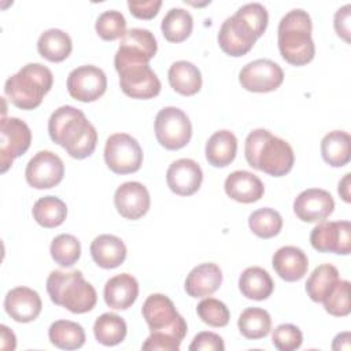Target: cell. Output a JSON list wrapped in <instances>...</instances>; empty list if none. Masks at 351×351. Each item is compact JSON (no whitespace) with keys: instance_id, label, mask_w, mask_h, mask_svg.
Wrapping results in <instances>:
<instances>
[{"instance_id":"cell-1","label":"cell","mask_w":351,"mask_h":351,"mask_svg":"<svg viewBox=\"0 0 351 351\" xmlns=\"http://www.w3.org/2000/svg\"><path fill=\"white\" fill-rule=\"evenodd\" d=\"M48 133L51 140L74 159L90 156L97 144L95 126L81 110L73 106H62L51 114Z\"/></svg>"},{"instance_id":"cell-2","label":"cell","mask_w":351,"mask_h":351,"mask_svg":"<svg viewBox=\"0 0 351 351\" xmlns=\"http://www.w3.org/2000/svg\"><path fill=\"white\" fill-rule=\"evenodd\" d=\"M244 154L251 167L271 177L285 176L295 163L292 147L266 129H255L247 136Z\"/></svg>"},{"instance_id":"cell-3","label":"cell","mask_w":351,"mask_h":351,"mask_svg":"<svg viewBox=\"0 0 351 351\" xmlns=\"http://www.w3.org/2000/svg\"><path fill=\"white\" fill-rule=\"evenodd\" d=\"M311 30V18L302 8L291 10L281 18L277 29V43L285 62L292 66H304L314 59L315 45Z\"/></svg>"},{"instance_id":"cell-4","label":"cell","mask_w":351,"mask_h":351,"mask_svg":"<svg viewBox=\"0 0 351 351\" xmlns=\"http://www.w3.org/2000/svg\"><path fill=\"white\" fill-rule=\"evenodd\" d=\"M47 292L52 303L67 308L74 314L90 311L97 302V293L92 284L85 281L80 270H53L47 278Z\"/></svg>"},{"instance_id":"cell-5","label":"cell","mask_w":351,"mask_h":351,"mask_svg":"<svg viewBox=\"0 0 351 351\" xmlns=\"http://www.w3.org/2000/svg\"><path fill=\"white\" fill-rule=\"evenodd\" d=\"M53 84L52 71L41 63H27L7 78L4 93L10 101L22 110L37 108Z\"/></svg>"},{"instance_id":"cell-6","label":"cell","mask_w":351,"mask_h":351,"mask_svg":"<svg viewBox=\"0 0 351 351\" xmlns=\"http://www.w3.org/2000/svg\"><path fill=\"white\" fill-rule=\"evenodd\" d=\"M141 314L151 332H162L181 341L188 332L184 317L176 310L171 299L163 293L149 295L143 304Z\"/></svg>"},{"instance_id":"cell-7","label":"cell","mask_w":351,"mask_h":351,"mask_svg":"<svg viewBox=\"0 0 351 351\" xmlns=\"http://www.w3.org/2000/svg\"><path fill=\"white\" fill-rule=\"evenodd\" d=\"M155 136L158 143L169 151L184 148L192 137L188 115L177 107L162 108L155 117Z\"/></svg>"},{"instance_id":"cell-8","label":"cell","mask_w":351,"mask_h":351,"mask_svg":"<svg viewBox=\"0 0 351 351\" xmlns=\"http://www.w3.org/2000/svg\"><path fill=\"white\" fill-rule=\"evenodd\" d=\"M104 160L115 174L136 173L143 163V149L130 134L114 133L106 141Z\"/></svg>"},{"instance_id":"cell-9","label":"cell","mask_w":351,"mask_h":351,"mask_svg":"<svg viewBox=\"0 0 351 351\" xmlns=\"http://www.w3.org/2000/svg\"><path fill=\"white\" fill-rule=\"evenodd\" d=\"M122 92L132 99H152L160 92V81L148 63H130L115 67Z\"/></svg>"},{"instance_id":"cell-10","label":"cell","mask_w":351,"mask_h":351,"mask_svg":"<svg viewBox=\"0 0 351 351\" xmlns=\"http://www.w3.org/2000/svg\"><path fill=\"white\" fill-rule=\"evenodd\" d=\"M32 143V132L26 122L19 118L3 117L0 123V165L5 173L15 158L23 155Z\"/></svg>"},{"instance_id":"cell-11","label":"cell","mask_w":351,"mask_h":351,"mask_svg":"<svg viewBox=\"0 0 351 351\" xmlns=\"http://www.w3.org/2000/svg\"><path fill=\"white\" fill-rule=\"evenodd\" d=\"M158 51V43L154 34L147 29L133 27L126 30L121 38L114 58V66L119 67L130 63H148Z\"/></svg>"},{"instance_id":"cell-12","label":"cell","mask_w":351,"mask_h":351,"mask_svg":"<svg viewBox=\"0 0 351 351\" xmlns=\"http://www.w3.org/2000/svg\"><path fill=\"white\" fill-rule=\"evenodd\" d=\"M284 81L282 69L270 59H256L247 63L239 74L240 85L250 92L266 93L276 90Z\"/></svg>"},{"instance_id":"cell-13","label":"cell","mask_w":351,"mask_h":351,"mask_svg":"<svg viewBox=\"0 0 351 351\" xmlns=\"http://www.w3.org/2000/svg\"><path fill=\"white\" fill-rule=\"evenodd\" d=\"M107 77L104 71L93 64L80 66L70 71L67 77V90L78 101L90 103L104 95Z\"/></svg>"},{"instance_id":"cell-14","label":"cell","mask_w":351,"mask_h":351,"mask_svg":"<svg viewBox=\"0 0 351 351\" xmlns=\"http://www.w3.org/2000/svg\"><path fill=\"white\" fill-rule=\"evenodd\" d=\"M64 176L63 160L52 151H38L26 165L25 178L32 188L49 189Z\"/></svg>"},{"instance_id":"cell-15","label":"cell","mask_w":351,"mask_h":351,"mask_svg":"<svg viewBox=\"0 0 351 351\" xmlns=\"http://www.w3.org/2000/svg\"><path fill=\"white\" fill-rule=\"evenodd\" d=\"M310 243L319 252L348 255L351 251V223L348 221H322L311 230Z\"/></svg>"},{"instance_id":"cell-16","label":"cell","mask_w":351,"mask_h":351,"mask_svg":"<svg viewBox=\"0 0 351 351\" xmlns=\"http://www.w3.org/2000/svg\"><path fill=\"white\" fill-rule=\"evenodd\" d=\"M256 40L252 29L236 14L226 18L218 32V44L221 49L233 58L250 52Z\"/></svg>"},{"instance_id":"cell-17","label":"cell","mask_w":351,"mask_h":351,"mask_svg":"<svg viewBox=\"0 0 351 351\" xmlns=\"http://www.w3.org/2000/svg\"><path fill=\"white\" fill-rule=\"evenodd\" d=\"M335 210L332 195L319 188H310L300 192L293 202V211L303 222H322Z\"/></svg>"},{"instance_id":"cell-18","label":"cell","mask_w":351,"mask_h":351,"mask_svg":"<svg viewBox=\"0 0 351 351\" xmlns=\"http://www.w3.org/2000/svg\"><path fill=\"white\" fill-rule=\"evenodd\" d=\"M114 204L121 217L132 221L138 219L149 210V192L141 182H123L114 193Z\"/></svg>"},{"instance_id":"cell-19","label":"cell","mask_w":351,"mask_h":351,"mask_svg":"<svg viewBox=\"0 0 351 351\" xmlns=\"http://www.w3.org/2000/svg\"><path fill=\"white\" fill-rule=\"evenodd\" d=\"M203 181V171L193 159L182 158L174 160L166 171V182L171 192L180 196L196 193Z\"/></svg>"},{"instance_id":"cell-20","label":"cell","mask_w":351,"mask_h":351,"mask_svg":"<svg viewBox=\"0 0 351 351\" xmlns=\"http://www.w3.org/2000/svg\"><path fill=\"white\" fill-rule=\"evenodd\" d=\"M43 308L40 295L27 287H16L7 292L4 299L5 313L16 322L34 321Z\"/></svg>"},{"instance_id":"cell-21","label":"cell","mask_w":351,"mask_h":351,"mask_svg":"<svg viewBox=\"0 0 351 351\" xmlns=\"http://www.w3.org/2000/svg\"><path fill=\"white\" fill-rule=\"evenodd\" d=\"M226 195L239 203L258 202L265 193V185L261 178L247 170L230 173L223 184Z\"/></svg>"},{"instance_id":"cell-22","label":"cell","mask_w":351,"mask_h":351,"mask_svg":"<svg viewBox=\"0 0 351 351\" xmlns=\"http://www.w3.org/2000/svg\"><path fill=\"white\" fill-rule=\"evenodd\" d=\"M273 269L285 281L302 280L308 269V259L303 250L295 245L278 248L271 259Z\"/></svg>"},{"instance_id":"cell-23","label":"cell","mask_w":351,"mask_h":351,"mask_svg":"<svg viewBox=\"0 0 351 351\" xmlns=\"http://www.w3.org/2000/svg\"><path fill=\"white\" fill-rule=\"evenodd\" d=\"M222 284V271L218 265L207 262L195 266L185 280V291L191 298L213 295Z\"/></svg>"},{"instance_id":"cell-24","label":"cell","mask_w":351,"mask_h":351,"mask_svg":"<svg viewBox=\"0 0 351 351\" xmlns=\"http://www.w3.org/2000/svg\"><path fill=\"white\" fill-rule=\"evenodd\" d=\"M138 296V282L129 273L111 277L104 285V302L115 310L129 308Z\"/></svg>"},{"instance_id":"cell-25","label":"cell","mask_w":351,"mask_h":351,"mask_svg":"<svg viewBox=\"0 0 351 351\" xmlns=\"http://www.w3.org/2000/svg\"><path fill=\"white\" fill-rule=\"evenodd\" d=\"M90 255L97 266L115 269L121 266L126 258V245L114 234H100L90 243Z\"/></svg>"},{"instance_id":"cell-26","label":"cell","mask_w":351,"mask_h":351,"mask_svg":"<svg viewBox=\"0 0 351 351\" xmlns=\"http://www.w3.org/2000/svg\"><path fill=\"white\" fill-rule=\"evenodd\" d=\"M237 152V138L230 130H218L206 143V159L214 167H226Z\"/></svg>"},{"instance_id":"cell-27","label":"cell","mask_w":351,"mask_h":351,"mask_svg":"<svg viewBox=\"0 0 351 351\" xmlns=\"http://www.w3.org/2000/svg\"><path fill=\"white\" fill-rule=\"evenodd\" d=\"M170 86L182 96H193L202 88V73L191 62H174L167 73Z\"/></svg>"},{"instance_id":"cell-28","label":"cell","mask_w":351,"mask_h":351,"mask_svg":"<svg viewBox=\"0 0 351 351\" xmlns=\"http://www.w3.org/2000/svg\"><path fill=\"white\" fill-rule=\"evenodd\" d=\"M239 289L247 299L265 300L273 293L274 282L265 269L251 266L240 274Z\"/></svg>"},{"instance_id":"cell-29","label":"cell","mask_w":351,"mask_h":351,"mask_svg":"<svg viewBox=\"0 0 351 351\" xmlns=\"http://www.w3.org/2000/svg\"><path fill=\"white\" fill-rule=\"evenodd\" d=\"M351 137L344 130H332L321 140L322 159L332 167H341L351 158Z\"/></svg>"},{"instance_id":"cell-30","label":"cell","mask_w":351,"mask_h":351,"mask_svg":"<svg viewBox=\"0 0 351 351\" xmlns=\"http://www.w3.org/2000/svg\"><path fill=\"white\" fill-rule=\"evenodd\" d=\"M38 53L49 62H63L69 58L73 49L70 36L60 29H48L38 37Z\"/></svg>"},{"instance_id":"cell-31","label":"cell","mask_w":351,"mask_h":351,"mask_svg":"<svg viewBox=\"0 0 351 351\" xmlns=\"http://www.w3.org/2000/svg\"><path fill=\"white\" fill-rule=\"evenodd\" d=\"M339 280V270L333 265H319L313 270V273L307 278L306 292L313 302L322 303Z\"/></svg>"},{"instance_id":"cell-32","label":"cell","mask_w":351,"mask_h":351,"mask_svg":"<svg viewBox=\"0 0 351 351\" xmlns=\"http://www.w3.org/2000/svg\"><path fill=\"white\" fill-rule=\"evenodd\" d=\"M49 341L62 350H77L81 348L85 343L84 328L69 319L55 321L48 330Z\"/></svg>"},{"instance_id":"cell-33","label":"cell","mask_w":351,"mask_h":351,"mask_svg":"<svg viewBox=\"0 0 351 351\" xmlns=\"http://www.w3.org/2000/svg\"><path fill=\"white\" fill-rule=\"evenodd\" d=\"M32 214L38 225L51 229L64 222L67 217V206L56 196H44L34 203Z\"/></svg>"},{"instance_id":"cell-34","label":"cell","mask_w":351,"mask_h":351,"mask_svg":"<svg viewBox=\"0 0 351 351\" xmlns=\"http://www.w3.org/2000/svg\"><path fill=\"white\" fill-rule=\"evenodd\" d=\"M93 333L100 344L111 347L123 341L128 333V326L125 319L118 314L104 313L95 321Z\"/></svg>"},{"instance_id":"cell-35","label":"cell","mask_w":351,"mask_h":351,"mask_svg":"<svg viewBox=\"0 0 351 351\" xmlns=\"http://www.w3.org/2000/svg\"><path fill=\"white\" fill-rule=\"evenodd\" d=\"M193 29L192 15L184 8H171L167 11L160 23V30L165 38L170 43L185 41Z\"/></svg>"},{"instance_id":"cell-36","label":"cell","mask_w":351,"mask_h":351,"mask_svg":"<svg viewBox=\"0 0 351 351\" xmlns=\"http://www.w3.org/2000/svg\"><path fill=\"white\" fill-rule=\"evenodd\" d=\"M240 333L250 340L263 339L270 333L271 317L270 314L259 307L245 308L237 321Z\"/></svg>"},{"instance_id":"cell-37","label":"cell","mask_w":351,"mask_h":351,"mask_svg":"<svg viewBox=\"0 0 351 351\" xmlns=\"http://www.w3.org/2000/svg\"><path fill=\"white\" fill-rule=\"evenodd\" d=\"M248 226L258 237L271 239L280 233L282 228V218L274 208L263 207L251 213L248 217Z\"/></svg>"},{"instance_id":"cell-38","label":"cell","mask_w":351,"mask_h":351,"mask_svg":"<svg viewBox=\"0 0 351 351\" xmlns=\"http://www.w3.org/2000/svg\"><path fill=\"white\" fill-rule=\"evenodd\" d=\"M49 252L59 266L71 267L81 256V244L75 236L62 233L52 240Z\"/></svg>"},{"instance_id":"cell-39","label":"cell","mask_w":351,"mask_h":351,"mask_svg":"<svg viewBox=\"0 0 351 351\" xmlns=\"http://www.w3.org/2000/svg\"><path fill=\"white\" fill-rule=\"evenodd\" d=\"M96 33L106 41L122 38L126 33V19L117 10H107L99 15L95 25Z\"/></svg>"},{"instance_id":"cell-40","label":"cell","mask_w":351,"mask_h":351,"mask_svg":"<svg viewBox=\"0 0 351 351\" xmlns=\"http://www.w3.org/2000/svg\"><path fill=\"white\" fill-rule=\"evenodd\" d=\"M196 313L204 324L214 328H223L230 319V311L226 304L215 298L203 299L197 304Z\"/></svg>"},{"instance_id":"cell-41","label":"cell","mask_w":351,"mask_h":351,"mask_svg":"<svg viewBox=\"0 0 351 351\" xmlns=\"http://www.w3.org/2000/svg\"><path fill=\"white\" fill-rule=\"evenodd\" d=\"M325 310L335 317H346L350 314V282L339 280L329 295L322 302Z\"/></svg>"},{"instance_id":"cell-42","label":"cell","mask_w":351,"mask_h":351,"mask_svg":"<svg viewBox=\"0 0 351 351\" xmlns=\"http://www.w3.org/2000/svg\"><path fill=\"white\" fill-rule=\"evenodd\" d=\"M236 15H239L252 29L256 38H259L265 33L269 22V14L262 4L259 3L244 4L236 11Z\"/></svg>"},{"instance_id":"cell-43","label":"cell","mask_w":351,"mask_h":351,"mask_svg":"<svg viewBox=\"0 0 351 351\" xmlns=\"http://www.w3.org/2000/svg\"><path fill=\"white\" fill-rule=\"evenodd\" d=\"M271 341L280 351H293L302 346L303 335L296 325L281 324L273 330Z\"/></svg>"},{"instance_id":"cell-44","label":"cell","mask_w":351,"mask_h":351,"mask_svg":"<svg viewBox=\"0 0 351 351\" xmlns=\"http://www.w3.org/2000/svg\"><path fill=\"white\" fill-rule=\"evenodd\" d=\"M181 346V340L174 336L162 333V332H151V335L145 339L141 348L143 350H159V351H178Z\"/></svg>"},{"instance_id":"cell-45","label":"cell","mask_w":351,"mask_h":351,"mask_svg":"<svg viewBox=\"0 0 351 351\" xmlns=\"http://www.w3.org/2000/svg\"><path fill=\"white\" fill-rule=\"evenodd\" d=\"M225 344L219 335L214 332L197 333L189 344V351H223Z\"/></svg>"},{"instance_id":"cell-46","label":"cell","mask_w":351,"mask_h":351,"mask_svg":"<svg viewBox=\"0 0 351 351\" xmlns=\"http://www.w3.org/2000/svg\"><path fill=\"white\" fill-rule=\"evenodd\" d=\"M129 11L133 16L138 19H152L159 12L162 7L160 0H148V1H128Z\"/></svg>"},{"instance_id":"cell-47","label":"cell","mask_w":351,"mask_h":351,"mask_svg":"<svg viewBox=\"0 0 351 351\" xmlns=\"http://www.w3.org/2000/svg\"><path fill=\"white\" fill-rule=\"evenodd\" d=\"M351 5L346 4L341 8H339L335 14V30L339 37H341L344 41L350 43V16H351Z\"/></svg>"},{"instance_id":"cell-48","label":"cell","mask_w":351,"mask_h":351,"mask_svg":"<svg viewBox=\"0 0 351 351\" xmlns=\"http://www.w3.org/2000/svg\"><path fill=\"white\" fill-rule=\"evenodd\" d=\"M1 329V348L3 350H15L16 347V339L12 330H10V328H7L5 325L0 326Z\"/></svg>"},{"instance_id":"cell-49","label":"cell","mask_w":351,"mask_h":351,"mask_svg":"<svg viewBox=\"0 0 351 351\" xmlns=\"http://www.w3.org/2000/svg\"><path fill=\"white\" fill-rule=\"evenodd\" d=\"M350 177L351 174L347 173L344 174V177L341 178V181L339 182V195L341 196V199L346 202V203H350L351 202V193H350Z\"/></svg>"},{"instance_id":"cell-50","label":"cell","mask_w":351,"mask_h":351,"mask_svg":"<svg viewBox=\"0 0 351 351\" xmlns=\"http://www.w3.org/2000/svg\"><path fill=\"white\" fill-rule=\"evenodd\" d=\"M333 350H350V333L348 332H343L339 333L332 344Z\"/></svg>"}]
</instances>
